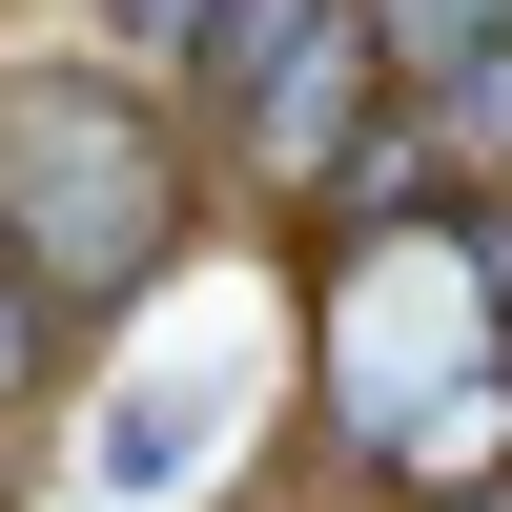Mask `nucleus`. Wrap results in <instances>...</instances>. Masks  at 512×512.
Instances as JSON below:
<instances>
[{"label": "nucleus", "instance_id": "3", "mask_svg": "<svg viewBox=\"0 0 512 512\" xmlns=\"http://www.w3.org/2000/svg\"><path fill=\"white\" fill-rule=\"evenodd\" d=\"M41 369H62V308H41V267H21V246H0V431H21V410H41Z\"/></svg>", "mask_w": 512, "mask_h": 512}, {"label": "nucleus", "instance_id": "2", "mask_svg": "<svg viewBox=\"0 0 512 512\" xmlns=\"http://www.w3.org/2000/svg\"><path fill=\"white\" fill-rule=\"evenodd\" d=\"M369 62H390V103H451L512 62V0H369Z\"/></svg>", "mask_w": 512, "mask_h": 512}, {"label": "nucleus", "instance_id": "1", "mask_svg": "<svg viewBox=\"0 0 512 512\" xmlns=\"http://www.w3.org/2000/svg\"><path fill=\"white\" fill-rule=\"evenodd\" d=\"M205 164H185V103L144 62H0V246L41 267V308L103 328L164 287Z\"/></svg>", "mask_w": 512, "mask_h": 512}, {"label": "nucleus", "instance_id": "4", "mask_svg": "<svg viewBox=\"0 0 512 512\" xmlns=\"http://www.w3.org/2000/svg\"><path fill=\"white\" fill-rule=\"evenodd\" d=\"M431 512H512V492H431Z\"/></svg>", "mask_w": 512, "mask_h": 512}]
</instances>
